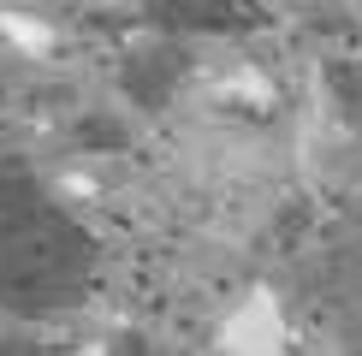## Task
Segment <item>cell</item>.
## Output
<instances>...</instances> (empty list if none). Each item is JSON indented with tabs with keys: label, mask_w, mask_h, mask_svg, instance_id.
Listing matches in <instances>:
<instances>
[{
	"label": "cell",
	"mask_w": 362,
	"mask_h": 356,
	"mask_svg": "<svg viewBox=\"0 0 362 356\" xmlns=\"http://www.w3.org/2000/svg\"><path fill=\"white\" fill-rule=\"evenodd\" d=\"M95 279V237L42 184L24 155H0V309L54 321L78 309Z\"/></svg>",
	"instance_id": "cell-1"
},
{
	"label": "cell",
	"mask_w": 362,
	"mask_h": 356,
	"mask_svg": "<svg viewBox=\"0 0 362 356\" xmlns=\"http://www.w3.org/2000/svg\"><path fill=\"white\" fill-rule=\"evenodd\" d=\"M160 30H232L244 18V0H143Z\"/></svg>",
	"instance_id": "cell-2"
}]
</instances>
